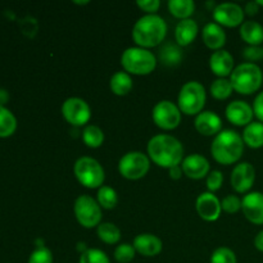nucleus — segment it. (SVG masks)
Returning <instances> with one entry per match:
<instances>
[{
    "label": "nucleus",
    "instance_id": "1",
    "mask_svg": "<svg viewBox=\"0 0 263 263\" xmlns=\"http://www.w3.org/2000/svg\"><path fill=\"white\" fill-rule=\"evenodd\" d=\"M148 157L153 163L163 168L180 166L184 161V146L172 135L158 134L148 141Z\"/></svg>",
    "mask_w": 263,
    "mask_h": 263
},
{
    "label": "nucleus",
    "instance_id": "2",
    "mask_svg": "<svg viewBox=\"0 0 263 263\" xmlns=\"http://www.w3.org/2000/svg\"><path fill=\"white\" fill-rule=\"evenodd\" d=\"M167 23L161 15L145 14L139 18L133 28V39L136 46L149 49L163 43L167 35Z\"/></svg>",
    "mask_w": 263,
    "mask_h": 263
},
{
    "label": "nucleus",
    "instance_id": "3",
    "mask_svg": "<svg viewBox=\"0 0 263 263\" xmlns=\"http://www.w3.org/2000/svg\"><path fill=\"white\" fill-rule=\"evenodd\" d=\"M244 141L236 131L226 128L215 136L211 144V154L220 164H233L241 158L244 152Z\"/></svg>",
    "mask_w": 263,
    "mask_h": 263
},
{
    "label": "nucleus",
    "instance_id": "4",
    "mask_svg": "<svg viewBox=\"0 0 263 263\" xmlns=\"http://www.w3.org/2000/svg\"><path fill=\"white\" fill-rule=\"evenodd\" d=\"M233 89L241 95H251L258 91L263 82V72L256 63L244 62L234 68L230 74Z\"/></svg>",
    "mask_w": 263,
    "mask_h": 263
},
{
    "label": "nucleus",
    "instance_id": "5",
    "mask_svg": "<svg viewBox=\"0 0 263 263\" xmlns=\"http://www.w3.org/2000/svg\"><path fill=\"white\" fill-rule=\"evenodd\" d=\"M121 64L128 74L146 76L156 69L157 57L149 49L130 46L121 55Z\"/></svg>",
    "mask_w": 263,
    "mask_h": 263
},
{
    "label": "nucleus",
    "instance_id": "6",
    "mask_svg": "<svg viewBox=\"0 0 263 263\" xmlns=\"http://www.w3.org/2000/svg\"><path fill=\"white\" fill-rule=\"evenodd\" d=\"M207 100L205 87L199 81H187L180 89L177 107L186 116H197L203 112Z\"/></svg>",
    "mask_w": 263,
    "mask_h": 263
},
{
    "label": "nucleus",
    "instance_id": "7",
    "mask_svg": "<svg viewBox=\"0 0 263 263\" xmlns=\"http://www.w3.org/2000/svg\"><path fill=\"white\" fill-rule=\"evenodd\" d=\"M77 181L87 189H99L105 180V172L99 161L91 157H80L73 166Z\"/></svg>",
    "mask_w": 263,
    "mask_h": 263
},
{
    "label": "nucleus",
    "instance_id": "8",
    "mask_svg": "<svg viewBox=\"0 0 263 263\" xmlns=\"http://www.w3.org/2000/svg\"><path fill=\"white\" fill-rule=\"evenodd\" d=\"M73 212L76 220L82 228H98L102 223L103 213L99 203L91 195H80L76 198L73 204Z\"/></svg>",
    "mask_w": 263,
    "mask_h": 263
},
{
    "label": "nucleus",
    "instance_id": "9",
    "mask_svg": "<svg viewBox=\"0 0 263 263\" xmlns=\"http://www.w3.org/2000/svg\"><path fill=\"white\" fill-rule=\"evenodd\" d=\"M151 159L143 152L133 151L121 157L118 162V172L127 180H140L148 174Z\"/></svg>",
    "mask_w": 263,
    "mask_h": 263
},
{
    "label": "nucleus",
    "instance_id": "10",
    "mask_svg": "<svg viewBox=\"0 0 263 263\" xmlns=\"http://www.w3.org/2000/svg\"><path fill=\"white\" fill-rule=\"evenodd\" d=\"M62 115L64 120L74 127L87 126L91 118V108L86 100L77 97H71L66 99L62 104Z\"/></svg>",
    "mask_w": 263,
    "mask_h": 263
},
{
    "label": "nucleus",
    "instance_id": "11",
    "mask_svg": "<svg viewBox=\"0 0 263 263\" xmlns=\"http://www.w3.org/2000/svg\"><path fill=\"white\" fill-rule=\"evenodd\" d=\"M152 118L162 130H175L181 122V110L171 100H161L153 107Z\"/></svg>",
    "mask_w": 263,
    "mask_h": 263
},
{
    "label": "nucleus",
    "instance_id": "12",
    "mask_svg": "<svg viewBox=\"0 0 263 263\" xmlns=\"http://www.w3.org/2000/svg\"><path fill=\"white\" fill-rule=\"evenodd\" d=\"M213 20L216 23L225 27H236L243 25L244 12L243 8L235 3H221L213 8Z\"/></svg>",
    "mask_w": 263,
    "mask_h": 263
},
{
    "label": "nucleus",
    "instance_id": "13",
    "mask_svg": "<svg viewBox=\"0 0 263 263\" xmlns=\"http://www.w3.org/2000/svg\"><path fill=\"white\" fill-rule=\"evenodd\" d=\"M231 186L238 193H248L256 181V168L249 162L238 163L231 171Z\"/></svg>",
    "mask_w": 263,
    "mask_h": 263
},
{
    "label": "nucleus",
    "instance_id": "14",
    "mask_svg": "<svg viewBox=\"0 0 263 263\" xmlns=\"http://www.w3.org/2000/svg\"><path fill=\"white\" fill-rule=\"evenodd\" d=\"M195 210L202 220L207 222H213L220 218L222 207H221V200L215 195V193L204 192L199 194L195 202Z\"/></svg>",
    "mask_w": 263,
    "mask_h": 263
},
{
    "label": "nucleus",
    "instance_id": "15",
    "mask_svg": "<svg viewBox=\"0 0 263 263\" xmlns=\"http://www.w3.org/2000/svg\"><path fill=\"white\" fill-rule=\"evenodd\" d=\"M241 211L249 222L263 225V193L252 192L241 199Z\"/></svg>",
    "mask_w": 263,
    "mask_h": 263
},
{
    "label": "nucleus",
    "instance_id": "16",
    "mask_svg": "<svg viewBox=\"0 0 263 263\" xmlns=\"http://www.w3.org/2000/svg\"><path fill=\"white\" fill-rule=\"evenodd\" d=\"M225 115L229 122L235 126H244V127L253 122L254 117L253 107H251L244 100H234L229 103Z\"/></svg>",
    "mask_w": 263,
    "mask_h": 263
},
{
    "label": "nucleus",
    "instance_id": "17",
    "mask_svg": "<svg viewBox=\"0 0 263 263\" xmlns=\"http://www.w3.org/2000/svg\"><path fill=\"white\" fill-rule=\"evenodd\" d=\"M181 167L185 176L193 180L204 179L211 172V166L208 159L205 157H203L202 154L197 153L189 154L187 157H185L181 163Z\"/></svg>",
    "mask_w": 263,
    "mask_h": 263
},
{
    "label": "nucleus",
    "instance_id": "18",
    "mask_svg": "<svg viewBox=\"0 0 263 263\" xmlns=\"http://www.w3.org/2000/svg\"><path fill=\"white\" fill-rule=\"evenodd\" d=\"M195 130L204 136H216L222 131V120L212 110H203L195 116Z\"/></svg>",
    "mask_w": 263,
    "mask_h": 263
},
{
    "label": "nucleus",
    "instance_id": "19",
    "mask_svg": "<svg viewBox=\"0 0 263 263\" xmlns=\"http://www.w3.org/2000/svg\"><path fill=\"white\" fill-rule=\"evenodd\" d=\"M210 68L213 74L218 76V79H226L233 73L235 68V62L233 55L225 49L216 50L210 57Z\"/></svg>",
    "mask_w": 263,
    "mask_h": 263
},
{
    "label": "nucleus",
    "instance_id": "20",
    "mask_svg": "<svg viewBox=\"0 0 263 263\" xmlns=\"http://www.w3.org/2000/svg\"><path fill=\"white\" fill-rule=\"evenodd\" d=\"M136 253L144 257H156L163 249V243L154 234H139L133 241Z\"/></svg>",
    "mask_w": 263,
    "mask_h": 263
},
{
    "label": "nucleus",
    "instance_id": "21",
    "mask_svg": "<svg viewBox=\"0 0 263 263\" xmlns=\"http://www.w3.org/2000/svg\"><path fill=\"white\" fill-rule=\"evenodd\" d=\"M202 39L205 46L212 50H221L226 44V32L216 22H210L203 27L202 30Z\"/></svg>",
    "mask_w": 263,
    "mask_h": 263
},
{
    "label": "nucleus",
    "instance_id": "22",
    "mask_svg": "<svg viewBox=\"0 0 263 263\" xmlns=\"http://www.w3.org/2000/svg\"><path fill=\"white\" fill-rule=\"evenodd\" d=\"M199 26L193 18L181 20L175 28V40L180 46H187L195 40Z\"/></svg>",
    "mask_w": 263,
    "mask_h": 263
},
{
    "label": "nucleus",
    "instance_id": "23",
    "mask_svg": "<svg viewBox=\"0 0 263 263\" xmlns=\"http://www.w3.org/2000/svg\"><path fill=\"white\" fill-rule=\"evenodd\" d=\"M240 36L251 46H261L263 44V26L256 21H244L240 26Z\"/></svg>",
    "mask_w": 263,
    "mask_h": 263
},
{
    "label": "nucleus",
    "instance_id": "24",
    "mask_svg": "<svg viewBox=\"0 0 263 263\" xmlns=\"http://www.w3.org/2000/svg\"><path fill=\"white\" fill-rule=\"evenodd\" d=\"M182 57H184V54H182L181 46L179 44L166 43L159 49V62L166 67L179 66L182 61Z\"/></svg>",
    "mask_w": 263,
    "mask_h": 263
},
{
    "label": "nucleus",
    "instance_id": "25",
    "mask_svg": "<svg viewBox=\"0 0 263 263\" xmlns=\"http://www.w3.org/2000/svg\"><path fill=\"white\" fill-rule=\"evenodd\" d=\"M243 141L252 149H259L263 146V123L259 121L251 122L244 127Z\"/></svg>",
    "mask_w": 263,
    "mask_h": 263
},
{
    "label": "nucleus",
    "instance_id": "26",
    "mask_svg": "<svg viewBox=\"0 0 263 263\" xmlns=\"http://www.w3.org/2000/svg\"><path fill=\"white\" fill-rule=\"evenodd\" d=\"M133 77L125 71L116 72L109 80L110 90H112L113 94L118 95V97L127 95L131 91V89H133Z\"/></svg>",
    "mask_w": 263,
    "mask_h": 263
},
{
    "label": "nucleus",
    "instance_id": "27",
    "mask_svg": "<svg viewBox=\"0 0 263 263\" xmlns=\"http://www.w3.org/2000/svg\"><path fill=\"white\" fill-rule=\"evenodd\" d=\"M170 13L179 20H186L195 12V3L193 0H170L168 4Z\"/></svg>",
    "mask_w": 263,
    "mask_h": 263
},
{
    "label": "nucleus",
    "instance_id": "28",
    "mask_svg": "<svg viewBox=\"0 0 263 263\" xmlns=\"http://www.w3.org/2000/svg\"><path fill=\"white\" fill-rule=\"evenodd\" d=\"M17 130V118L12 110L0 105V138H9Z\"/></svg>",
    "mask_w": 263,
    "mask_h": 263
},
{
    "label": "nucleus",
    "instance_id": "29",
    "mask_svg": "<svg viewBox=\"0 0 263 263\" xmlns=\"http://www.w3.org/2000/svg\"><path fill=\"white\" fill-rule=\"evenodd\" d=\"M82 140L86 144V146L97 149L104 143V133L99 126L87 125L85 126L84 131H82Z\"/></svg>",
    "mask_w": 263,
    "mask_h": 263
},
{
    "label": "nucleus",
    "instance_id": "30",
    "mask_svg": "<svg viewBox=\"0 0 263 263\" xmlns=\"http://www.w3.org/2000/svg\"><path fill=\"white\" fill-rule=\"evenodd\" d=\"M98 238L105 244H117L121 240V230L112 222H102L97 228Z\"/></svg>",
    "mask_w": 263,
    "mask_h": 263
},
{
    "label": "nucleus",
    "instance_id": "31",
    "mask_svg": "<svg viewBox=\"0 0 263 263\" xmlns=\"http://www.w3.org/2000/svg\"><path fill=\"white\" fill-rule=\"evenodd\" d=\"M97 202L99 203V205L104 210H113V208L117 205L118 203V195L113 187L110 186H104L98 189L97 194Z\"/></svg>",
    "mask_w": 263,
    "mask_h": 263
},
{
    "label": "nucleus",
    "instance_id": "32",
    "mask_svg": "<svg viewBox=\"0 0 263 263\" xmlns=\"http://www.w3.org/2000/svg\"><path fill=\"white\" fill-rule=\"evenodd\" d=\"M230 79H217L211 84V95L217 100H225L233 94Z\"/></svg>",
    "mask_w": 263,
    "mask_h": 263
},
{
    "label": "nucleus",
    "instance_id": "33",
    "mask_svg": "<svg viewBox=\"0 0 263 263\" xmlns=\"http://www.w3.org/2000/svg\"><path fill=\"white\" fill-rule=\"evenodd\" d=\"M79 263H110L107 253L97 248H87L82 252Z\"/></svg>",
    "mask_w": 263,
    "mask_h": 263
},
{
    "label": "nucleus",
    "instance_id": "34",
    "mask_svg": "<svg viewBox=\"0 0 263 263\" xmlns=\"http://www.w3.org/2000/svg\"><path fill=\"white\" fill-rule=\"evenodd\" d=\"M210 263H238V258L233 249L228 247H218L213 251Z\"/></svg>",
    "mask_w": 263,
    "mask_h": 263
},
{
    "label": "nucleus",
    "instance_id": "35",
    "mask_svg": "<svg viewBox=\"0 0 263 263\" xmlns=\"http://www.w3.org/2000/svg\"><path fill=\"white\" fill-rule=\"evenodd\" d=\"M135 254L136 251L134 248L133 244H128V243H122V244H118L117 248L115 249V259L118 263H130L133 262V259L135 258Z\"/></svg>",
    "mask_w": 263,
    "mask_h": 263
},
{
    "label": "nucleus",
    "instance_id": "36",
    "mask_svg": "<svg viewBox=\"0 0 263 263\" xmlns=\"http://www.w3.org/2000/svg\"><path fill=\"white\" fill-rule=\"evenodd\" d=\"M28 263H53V253L45 246L37 247L28 257Z\"/></svg>",
    "mask_w": 263,
    "mask_h": 263
},
{
    "label": "nucleus",
    "instance_id": "37",
    "mask_svg": "<svg viewBox=\"0 0 263 263\" xmlns=\"http://www.w3.org/2000/svg\"><path fill=\"white\" fill-rule=\"evenodd\" d=\"M221 207H222V211H225L226 213H236L238 211L241 210V199L239 197L234 194H229L228 197L223 198L221 200Z\"/></svg>",
    "mask_w": 263,
    "mask_h": 263
},
{
    "label": "nucleus",
    "instance_id": "38",
    "mask_svg": "<svg viewBox=\"0 0 263 263\" xmlns=\"http://www.w3.org/2000/svg\"><path fill=\"white\" fill-rule=\"evenodd\" d=\"M223 182V175L220 170H213L208 174L207 179H205V184H207L208 190L210 193L217 192L218 189H221Z\"/></svg>",
    "mask_w": 263,
    "mask_h": 263
},
{
    "label": "nucleus",
    "instance_id": "39",
    "mask_svg": "<svg viewBox=\"0 0 263 263\" xmlns=\"http://www.w3.org/2000/svg\"><path fill=\"white\" fill-rule=\"evenodd\" d=\"M243 57L246 58V61H248V63H256L263 58V48L248 45L247 48H244Z\"/></svg>",
    "mask_w": 263,
    "mask_h": 263
},
{
    "label": "nucleus",
    "instance_id": "40",
    "mask_svg": "<svg viewBox=\"0 0 263 263\" xmlns=\"http://www.w3.org/2000/svg\"><path fill=\"white\" fill-rule=\"evenodd\" d=\"M136 5L148 14H156L161 7V2L159 0H138Z\"/></svg>",
    "mask_w": 263,
    "mask_h": 263
},
{
    "label": "nucleus",
    "instance_id": "41",
    "mask_svg": "<svg viewBox=\"0 0 263 263\" xmlns=\"http://www.w3.org/2000/svg\"><path fill=\"white\" fill-rule=\"evenodd\" d=\"M252 107H253L254 116L258 118L259 122L263 123V91H261L257 95Z\"/></svg>",
    "mask_w": 263,
    "mask_h": 263
},
{
    "label": "nucleus",
    "instance_id": "42",
    "mask_svg": "<svg viewBox=\"0 0 263 263\" xmlns=\"http://www.w3.org/2000/svg\"><path fill=\"white\" fill-rule=\"evenodd\" d=\"M258 10H259V5H258V3H257V0L256 2L247 3L246 8H244V12H246L248 15L257 14V13H258Z\"/></svg>",
    "mask_w": 263,
    "mask_h": 263
},
{
    "label": "nucleus",
    "instance_id": "43",
    "mask_svg": "<svg viewBox=\"0 0 263 263\" xmlns=\"http://www.w3.org/2000/svg\"><path fill=\"white\" fill-rule=\"evenodd\" d=\"M168 172H170V177H171V179H174V180L181 179L182 174H184V171H182L181 164H180V166L172 167V168L168 170Z\"/></svg>",
    "mask_w": 263,
    "mask_h": 263
},
{
    "label": "nucleus",
    "instance_id": "44",
    "mask_svg": "<svg viewBox=\"0 0 263 263\" xmlns=\"http://www.w3.org/2000/svg\"><path fill=\"white\" fill-rule=\"evenodd\" d=\"M254 247L259 252H263V230L259 231L256 235V238H254Z\"/></svg>",
    "mask_w": 263,
    "mask_h": 263
},
{
    "label": "nucleus",
    "instance_id": "45",
    "mask_svg": "<svg viewBox=\"0 0 263 263\" xmlns=\"http://www.w3.org/2000/svg\"><path fill=\"white\" fill-rule=\"evenodd\" d=\"M9 98L10 97H9V92H8V90L0 87V105L5 107V104L9 102Z\"/></svg>",
    "mask_w": 263,
    "mask_h": 263
},
{
    "label": "nucleus",
    "instance_id": "46",
    "mask_svg": "<svg viewBox=\"0 0 263 263\" xmlns=\"http://www.w3.org/2000/svg\"><path fill=\"white\" fill-rule=\"evenodd\" d=\"M76 4H89V2H74Z\"/></svg>",
    "mask_w": 263,
    "mask_h": 263
},
{
    "label": "nucleus",
    "instance_id": "47",
    "mask_svg": "<svg viewBox=\"0 0 263 263\" xmlns=\"http://www.w3.org/2000/svg\"><path fill=\"white\" fill-rule=\"evenodd\" d=\"M257 3H258L259 7H263V0H257Z\"/></svg>",
    "mask_w": 263,
    "mask_h": 263
}]
</instances>
